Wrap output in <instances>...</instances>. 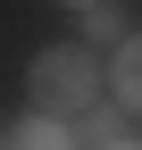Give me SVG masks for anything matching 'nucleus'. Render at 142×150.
<instances>
[{"mask_svg": "<svg viewBox=\"0 0 142 150\" xmlns=\"http://www.w3.org/2000/svg\"><path fill=\"white\" fill-rule=\"evenodd\" d=\"M25 83H33V108L42 117H84V108L100 100V67H92V50H42V59L25 67Z\"/></svg>", "mask_w": 142, "mask_h": 150, "instance_id": "1", "label": "nucleus"}, {"mask_svg": "<svg viewBox=\"0 0 142 150\" xmlns=\"http://www.w3.org/2000/svg\"><path fill=\"white\" fill-rule=\"evenodd\" d=\"M109 42H134V8L126 0H84V50H109Z\"/></svg>", "mask_w": 142, "mask_h": 150, "instance_id": "2", "label": "nucleus"}, {"mask_svg": "<svg viewBox=\"0 0 142 150\" xmlns=\"http://www.w3.org/2000/svg\"><path fill=\"white\" fill-rule=\"evenodd\" d=\"M9 150H84V134H75L67 117H25V125H17V142H9Z\"/></svg>", "mask_w": 142, "mask_h": 150, "instance_id": "3", "label": "nucleus"}, {"mask_svg": "<svg viewBox=\"0 0 142 150\" xmlns=\"http://www.w3.org/2000/svg\"><path fill=\"white\" fill-rule=\"evenodd\" d=\"M109 92H117V108L142 100V59H134V42H109Z\"/></svg>", "mask_w": 142, "mask_h": 150, "instance_id": "4", "label": "nucleus"}, {"mask_svg": "<svg viewBox=\"0 0 142 150\" xmlns=\"http://www.w3.org/2000/svg\"><path fill=\"white\" fill-rule=\"evenodd\" d=\"M75 8H84V0H75Z\"/></svg>", "mask_w": 142, "mask_h": 150, "instance_id": "5", "label": "nucleus"}, {"mask_svg": "<svg viewBox=\"0 0 142 150\" xmlns=\"http://www.w3.org/2000/svg\"><path fill=\"white\" fill-rule=\"evenodd\" d=\"M0 150H9V142H0Z\"/></svg>", "mask_w": 142, "mask_h": 150, "instance_id": "6", "label": "nucleus"}]
</instances>
